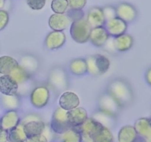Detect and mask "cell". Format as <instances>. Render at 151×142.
Returning <instances> with one entry per match:
<instances>
[{"mask_svg": "<svg viewBox=\"0 0 151 142\" xmlns=\"http://www.w3.org/2000/svg\"><path fill=\"white\" fill-rule=\"evenodd\" d=\"M108 93L114 98L120 107L127 106L133 100V93L130 86L124 80L119 78L109 83Z\"/></svg>", "mask_w": 151, "mask_h": 142, "instance_id": "6da1fadb", "label": "cell"}, {"mask_svg": "<svg viewBox=\"0 0 151 142\" xmlns=\"http://www.w3.org/2000/svg\"><path fill=\"white\" fill-rule=\"evenodd\" d=\"M92 28L87 22L86 19H80L71 24L70 34L73 40L76 42L83 44L89 40L90 33Z\"/></svg>", "mask_w": 151, "mask_h": 142, "instance_id": "7a4b0ae2", "label": "cell"}, {"mask_svg": "<svg viewBox=\"0 0 151 142\" xmlns=\"http://www.w3.org/2000/svg\"><path fill=\"white\" fill-rule=\"evenodd\" d=\"M87 70L93 75H100L106 73L110 67V61L106 56L96 54L86 59Z\"/></svg>", "mask_w": 151, "mask_h": 142, "instance_id": "3957f363", "label": "cell"}, {"mask_svg": "<svg viewBox=\"0 0 151 142\" xmlns=\"http://www.w3.org/2000/svg\"><path fill=\"white\" fill-rule=\"evenodd\" d=\"M103 124L94 118H87L85 122L76 127L81 133L83 142H93V138L103 127Z\"/></svg>", "mask_w": 151, "mask_h": 142, "instance_id": "277c9868", "label": "cell"}, {"mask_svg": "<svg viewBox=\"0 0 151 142\" xmlns=\"http://www.w3.org/2000/svg\"><path fill=\"white\" fill-rule=\"evenodd\" d=\"M51 129L56 134L62 135L71 128L67 119V111L58 107L55 110L51 121Z\"/></svg>", "mask_w": 151, "mask_h": 142, "instance_id": "5b68a950", "label": "cell"}, {"mask_svg": "<svg viewBox=\"0 0 151 142\" xmlns=\"http://www.w3.org/2000/svg\"><path fill=\"white\" fill-rule=\"evenodd\" d=\"M99 108L104 115L108 116H116L121 107L114 98L107 93L103 95L100 98Z\"/></svg>", "mask_w": 151, "mask_h": 142, "instance_id": "8992f818", "label": "cell"}, {"mask_svg": "<svg viewBox=\"0 0 151 142\" xmlns=\"http://www.w3.org/2000/svg\"><path fill=\"white\" fill-rule=\"evenodd\" d=\"M50 91L46 87H38L34 89L30 95L32 104L36 108H43L48 104Z\"/></svg>", "mask_w": 151, "mask_h": 142, "instance_id": "52a82bcc", "label": "cell"}, {"mask_svg": "<svg viewBox=\"0 0 151 142\" xmlns=\"http://www.w3.org/2000/svg\"><path fill=\"white\" fill-rule=\"evenodd\" d=\"M104 27L107 30L109 36H111L115 38L122 34H125L128 25L126 22L116 16L114 19L106 21Z\"/></svg>", "mask_w": 151, "mask_h": 142, "instance_id": "ba28073f", "label": "cell"}, {"mask_svg": "<svg viewBox=\"0 0 151 142\" xmlns=\"http://www.w3.org/2000/svg\"><path fill=\"white\" fill-rule=\"evenodd\" d=\"M116 16L126 23L133 22L137 16V11L132 4L127 2L119 3L116 7Z\"/></svg>", "mask_w": 151, "mask_h": 142, "instance_id": "9c48e42d", "label": "cell"}, {"mask_svg": "<svg viewBox=\"0 0 151 142\" xmlns=\"http://www.w3.org/2000/svg\"><path fill=\"white\" fill-rule=\"evenodd\" d=\"M86 21L91 28L104 26L106 20L102 7L98 6L91 7L87 14Z\"/></svg>", "mask_w": 151, "mask_h": 142, "instance_id": "30bf717a", "label": "cell"}, {"mask_svg": "<svg viewBox=\"0 0 151 142\" xmlns=\"http://www.w3.org/2000/svg\"><path fill=\"white\" fill-rule=\"evenodd\" d=\"M20 122V118L16 110H8L0 118V128L10 131L17 127Z\"/></svg>", "mask_w": 151, "mask_h": 142, "instance_id": "8fae6325", "label": "cell"}, {"mask_svg": "<svg viewBox=\"0 0 151 142\" xmlns=\"http://www.w3.org/2000/svg\"><path fill=\"white\" fill-rule=\"evenodd\" d=\"M66 42V35L63 31H52L47 36L45 45L50 50H56L61 47Z\"/></svg>", "mask_w": 151, "mask_h": 142, "instance_id": "7c38bea8", "label": "cell"}, {"mask_svg": "<svg viewBox=\"0 0 151 142\" xmlns=\"http://www.w3.org/2000/svg\"><path fill=\"white\" fill-rule=\"evenodd\" d=\"M19 84L9 75L0 77V93L5 96H15L18 91Z\"/></svg>", "mask_w": 151, "mask_h": 142, "instance_id": "4fadbf2b", "label": "cell"}, {"mask_svg": "<svg viewBox=\"0 0 151 142\" xmlns=\"http://www.w3.org/2000/svg\"><path fill=\"white\" fill-rule=\"evenodd\" d=\"M88 118L86 110L82 107H77L67 111V119L72 127H78Z\"/></svg>", "mask_w": 151, "mask_h": 142, "instance_id": "5bb4252c", "label": "cell"}, {"mask_svg": "<svg viewBox=\"0 0 151 142\" xmlns=\"http://www.w3.org/2000/svg\"><path fill=\"white\" fill-rule=\"evenodd\" d=\"M50 82L55 90H66L68 86L67 78L64 70L59 68L52 71L50 76Z\"/></svg>", "mask_w": 151, "mask_h": 142, "instance_id": "9a60e30c", "label": "cell"}, {"mask_svg": "<svg viewBox=\"0 0 151 142\" xmlns=\"http://www.w3.org/2000/svg\"><path fill=\"white\" fill-rule=\"evenodd\" d=\"M109 38V35L104 26L92 28L90 33L89 40L95 47H103L107 42Z\"/></svg>", "mask_w": 151, "mask_h": 142, "instance_id": "2e32d148", "label": "cell"}, {"mask_svg": "<svg viewBox=\"0 0 151 142\" xmlns=\"http://www.w3.org/2000/svg\"><path fill=\"white\" fill-rule=\"evenodd\" d=\"M24 130L27 138L42 134L45 129V124L39 118L32 119L24 123Z\"/></svg>", "mask_w": 151, "mask_h": 142, "instance_id": "e0dca14e", "label": "cell"}, {"mask_svg": "<svg viewBox=\"0 0 151 142\" xmlns=\"http://www.w3.org/2000/svg\"><path fill=\"white\" fill-rule=\"evenodd\" d=\"M80 99L78 96L72 92H65L59 99L60 107L66 111L72 110L79 106Z\"/></svg>", "mask_w": 151, "mask_h": 142, "instance_id": "ac0fdd59", "label": "cell"}, {"mask_svg": "<svg viewBox=\"0 0 151 142\" xmlns=\"http://www.w3.org/2000/svg\"><path fill=\"white\" fill-rule=\"evenodd\" d=\"M70 22V19L65 13H54L49 19V26L54 31H63L67 28Z\"/></svg>", "mask_w": 151, "mask_h": 142, "instance_id": "d6986e66", "label": "cell"}, {"mask_svg": "<svg viewBox=\"0 0 151 142\" xmlns=\"http://www.w3.org/2000/svg\"><path fill=\"white\" fill-rule=\"evenodd\" d=\"M134 43V38L131 35L122 34L114 39V46L116 50L119 52L127 51L132 47Z\"/></svg>", "mask_w": 151, "mask_h": 142, "instance_id": "ffe728a7", "label": "cell"}, {"mask_svg": "<svg viewBox=\"0 0 151 142\" xmlns=\"http://www.w3.org/2000/svg\"><path fill=\"white\" fill-rule=\"evenodd\" d=\"M17 61L13 57L4 56L0 57V73L1 75H10V72L19 66Z\"/></svg>", "mask_w": 151, "mask_h": 142, "instance_id": "44dd1931", "label": "cell"}, {"mask_svg": "<svg viewBox=\"0 0 151 142\" xmlns=\"http://www.w3.org/2000/svg\"><path fill=\"white\" fill-rule=\"evenodd\" d=\"M137 133L132 126H124L118 133L119 142H134L137 137Z\"/></svg>", "mask_w": 151, "mask_h": 142, "instance_id": "7402d4cb", "label": "cell"}, {"mask_svg": "<svg viewBox=\"0 0 151 142\" xmlns=\"http://www.w3.org/2000/svg\"><path fill=\"white\" fill-rule=\"evenodd\" d=\"M69 70L74 75H84L88 72L86 61L83 59H73L69 63Z\"/></svg>", "mask_w": 151, "mask_h": 142, "instance_id": "603a6c76", "label": "cell"}, {"mask_svg": "<svg viewBox=\"0 0 151 142\" xmlns=\"http://www.w3.org/2000/svg\"><path fill=\"white\" fill-rule=\"evenodd\" d=\"M7 133L9 142H26L27 139L24 130L23 124H19L17 127L10 130Z\"/></svg>", "mask_w": 151, "mask_h": 142, "instance_id": "cb8c5ba5", "label": "cell"}, {"mask_svg": "<svg viewBox=\"0 0 151 142\" xmlns=\"http://www.w3.org/2000/svg\"><path fill=\"white\" fill-rule=\"evenodd\" d=\"M1 104L4 109L8 110H15L19 106V99L16 95L15 96H5L1 97Z\"/></svg>", "mask_w": 151, "mask_h": 142, "instance_id": "d4e9b609", "label": "cell"}, {"mask_svg": "<svg viewBox=\"0 0 151 142\" xmlns=\"http://www.w3.org/2000/svg\"><path fill=\"white\" fill-rule=\"evenodd\" d=\"M9 75L10 77H12L17 82L18 84L25 82V81H27L30 78V74H29V72H28L24 68H23L20 65H19L17 67L15 68L10 72V74Z\"/></svg>", "mask_w": 151, "mask_h": 142, "instance_id": "484cf974", "label": "cell"}, {"mask_svg": "<svg viewBox=\"0 0 151 142\" xmlns=\"http://www.w3.org/2000/svg\"><path fill=\"white\" fill-rule=\"evenodd\" d=\"M62 142H83L81 133L76 127H71L61 135Z\"/></svg>", "mask_w": 151, "mask_h": 142, "instance_id": "4316f807", "label": "cell"}, {"mask_svg": "<svg viewBox=\"0 0 151 142\" xmlns=\"http://www.w3.org/2000/svg\"><path fill=\"white\" fill-rule=\"evenodd\" d=\"M114 135L109 128L103 126L93 138V142H114Z\"/></svg>", "mask_w": 151, "mask_h": 142, "instance_id": "83f0119b", "label": "cell"}, {"mask_svg": "<svg viewBox=\"0 0 151 142\" xmlns=\"http://www.w3.org/2000/svg\"><path fill=\"white\" fill-rule=\"evenodd\" d=\"M69 7L68 0H52L51 3V8L55 13L64 14Z\"/></svg>", "mask_w": 151, "mask_h": 142, "instance_id": "f1b7e54d", "label": "cell"}, {"mask_svg": "<svg viewBox=\"0 0 151 142\" xmlns=\"http://www.w3.org/2000/svg\"><path fill=\"white\" fill-rule=\"evenodd\" d=\"M66 16L69 17L72 22L75 21L80 20V19H83L84 13L83 10H75V9H70L66 12Z\"/></svg>", "mask_w": 151, "mask_h": 142, "instance_id": "f546056e", "label": "cell"}, {"mask_svg": "<svg viewBox=\"0 0 151 142\" xmlns=\"http://www.w3.org/2000/svg\"><path fill=\"white\" fill-rule=\"evenodd\" d=\"M103 11L104 13L105 19L106 21L110 20V19H114V18L116 17V8L111 5H107L103 7Z\"/></svg>", "mask_w": 151, "mask_h": 142, "instance_id": "4dcf8cb0", "label": "cell"}, {"mask_svg": "<svg viewBox=\"0 0 151 142\" xmlns=\"http://www.w3.org/2000/svg\"><path fill=\"white\" fill-rule=\"evenodd\" d=\"M27 3L31 9L38 10L44 7L46 4V0H27Z\"/></svg>", "mask_w": 151, "mask_h": 142, "instance_id": "1f68e13d", "label": "cell"}, {"mask_svg": "<svg viewBox=\"0 0 151 142\" xmlns=\"http://www.w3.org/2000/svg\"><path fill=\"white\" fill-rule=\"evenodd\" d=\"M86 1L87 0H68L70 8L75 10H83L86 6Z\"/></svg>", "mask_w": 151, "mask_h": 142, "instance_id": "d6a6232c", "label": "cell"}, {"mask_svg": "<svg viewBox=\"0 0 151 142\" xmlns=\"http://www.w3.org/2000/svg\"><path fill=\"white\" fill-rule=\"evenodd\" d=\"M9 22V14L6 10H0V31L4 29Z\"/></svg>", "mask_w": 151, "mask_h": 142, "instance_id": "836d02e7", "label": "cell"}, {"mask_svg": "<svg viewBox=\"0 0 151 142\" xmlns=\"http://www.w3.org/2000/svg\"><path fill=\"white\" fill-rule=\"evenodd\" d=\"M26 142H48L47 137L44 135L40 134L27 139Z\"/></svg>", "mask_w": 151, "mask_h": 142, "instance_id": "e575fe53", "label": "cell"}, {"mask_svg": "<svg viewBox=\"0 0 151 142\" xmlns=\"http://www.w3.org/2000/svg\"><path fill=\"white\" fill-rule=\"evenodd\" d=\"M8 141V133L6 130L0 128V142Z\"/></svg>", "mask_w": 151, "mask_h": 142, "instance_id": "d590c367", "label": "cell"}, {"mask_svg": "<svg viewBox=\"0 0 151 142\" xmlns=\"http://www.w3.org/2000/svg\"><path fill=\"white\" fill-rule=\"evenodd\" d=\"M5 1L6 0H0V10H1V9L4 7V4H5Z\"/></svg>", "mask_w": 151, "mask_h": 142, "instance_id": "8d00e7d4", "label": "cell"}]
</instances>
